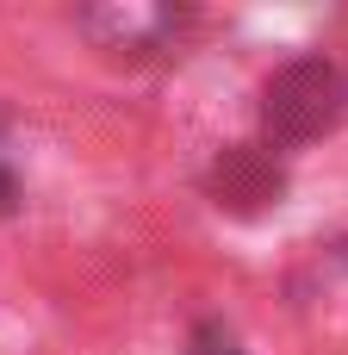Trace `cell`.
<instances>
[{
	"instance_id": "cell-1",
	"label": "cell",
	"mask_w": 348,
	"mask_h": 355,
	"mask_svg": "<svg viewBox=\"0 0 348 355\" xmlns=\"http://www.w3.org/2000/svg\"><path fill=\"white\" fill-rule=\"evenodd\" d=\"M342 119H348V75L324 56H299V62L274 69L262 87V125L280 150L311 144V137L336 131Z\"/></svg>"
},
{
	"instance_id": "cell-2",
	"label": "cell",
	"mask_w": 348,
	"mask_h": 355,
	"mask_svg": "<svg viewBox=\"0 0 348 355\" xmlns=\"http://www.w3.org/2000/svg\"><path fill=\"white\" fill-rule=\"evenodd\" d=\"M212 200L230 206V212H255V206L280 200V162L268 150H255V144L224 150L218 168H212Z\"/></svg>"
},
{
	"instance_id": "cell-3",
	"label": "cell",
	"mask_w": 348,
	"mask_h": 355,
	"mask_svg": "<svg viewBox=\"0 0 348 355\" xmlns=\"http://www.w3.org/2000/svg\"><path fill=\"white\" fill-rule=\"evenodd\" d=\"M81 25H87V31H106V37H100L106 50H156V44L168 37L174 12H168V6H112V12H87Z\"/></svg>"
},
{
	"instance_id": "cell-4",
	"label": "cell",
	"mask_w": 348,
	"mask_h": 355,
	"mask_svg": "<svg viewBox=\"0 0 348 355\" xmlns=\"http://www.w3.org/2000/svg\"><path fill=\"white\" fill-rule=\"evenodd\" d=\"M193 355H243V349H237L224 331H199V337H193Z\"/></svg>"
},
{
	"instance_id": "cell-5",
	"label": "cell",
	"mask_w": 348,
	"mask_h": 355,
	"mask_svg": "<svg viewBox=\"0 0 348 355\" xmlns=\"http://www.w3.org/2000/svg\"><path fill=\"white\" fill-rule=\"evenodd\" d=\"M12 206V175H6V162H0V212Z\"/></svg>"
}]
</instances>
